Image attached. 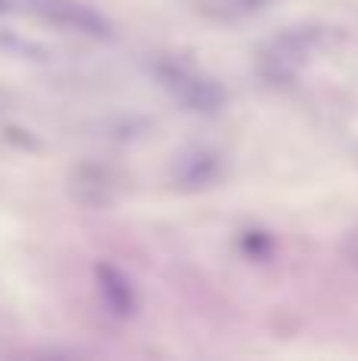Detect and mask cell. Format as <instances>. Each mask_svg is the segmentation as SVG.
<instances>
[{
	"instance_id": "cell-1",
	"label": "cell",
	"mask_w": 358,
	"mask_h": 361,
	"mask_svg": "<svg viewBox=\"0 0 358 361\" xmlns=\"http://www.w3.org/2000/svg\"><path fill=\"white\" fill-rule=\"evenodd\" d=\"M342 254H346V260L352 263V267H358V231H352V235L346 238V244H342Z\"/></svg>"
},
{
	"instance_id": "cell-2",
	"label": "cell",
	"mask_w": 358,
	"mask_h": 361,
	"mask_svg": "<svg viewBox=\"0 0 358 361\" xmlns=\"http://www.w3.org/2000/svg\"><path fill=\"white\" fill-rule=\"evenodd\" d=\"M0 10H6V4H4V0H0Z\"/></svg>"
}]
</instances>
